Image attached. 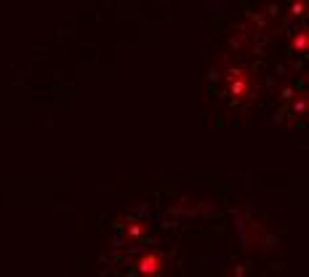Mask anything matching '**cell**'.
I'll list each match as a JSON object with an SVG mask.
<instances>
[{"mask_svg":"<svg viewBox=\"0 0 309 277\" xmlns=\"http://www.w3.org/2000/svg\"><path fill=\"white\" fill-rule=\"evenodd\" d=\"M144 272H155V258H152V261H149V258L144 261Z\"/></svg>","mask_w":309,"mask_h":277,"instance_id":"6da1fadb","label":"cell"}]
</instances>
